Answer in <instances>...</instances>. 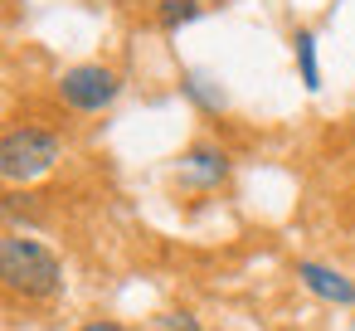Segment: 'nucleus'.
<instances>
[{
	"label": "nucleus",
	"instance_id": "423d86ee",
	"mask_svg": "<svg viewBox=\"0 0 355 331\" xmlns=\"http://www.w3.org/2000/svg\"><path fill=\"white\" fill-rule=\"evenodd\" d=\"M180 88H185V98H190L200 112H224V108H229V93H224L209 74H200V69H185Z\"/></svg>",
	"mask_w": 355,
	"mask_h": 331
},
{
	"label": "nucleus",
	"instance_id": "0eeeda50",
	"mask_svg": "<svg viewBox=\"0 0 355 331\" xmlns=\"http://www.w3.org/2000/svg\"><path fill=\"white\" fill-rule=\"evenodd\" d=\"M292 54H297V74H302V88H306V93H316V88H321L316 35H311V30H297V35H292Z\"/></svg>",
	"mask_w": 355,
	"mask_h": 331
},
{
	"label": "nucleus",
	"instance_id": "7ed1b4c3",
	"mask_svg": "<svg viewBox=\"0 0 355 331\" xmlns=\"http://www.w3.org/2000/svg\"><path fill=\"white\" fill-rule=\"evenodd\" d=\"M59 98L73 112H103L122 98V74L107 64H73L59 74Z\"/></svg>",
	"mask_w": 355,
	"mask_h": 331
},
{
	"label": "nucleus",
	"instance_id": "9b49d317",
	"mask_svg": "<svg viewBox=\"0 0 355 331\" xmlns=\"http://www.w3.org/2000/svg\"><path fill=\"white\" fill-rule=\"evenodd\" d=\"M78 331H127L122 321H112V316H98V321H83Z\"/></svg>",
	"mask_w": 355,
	"mask_h": 331
},
{
	"label": "nucleus",
	"instance_id": "f257e3e1",
	"mask_svg": "<svg viewBox=\"0 0 355 331\" xmlns=\"http://www.w3.org/2000/svg\"><path fill=\"white\" fill-rule=\"evenodd\" d=\"M0 287L25 302H44L64 287V263L40 239L10 229V234H0Z\"/></svg>",
	"mask_w": 355,
	"mask_h": 331
},
{
	"label": "nucleus",
	"instance_id": "39448f33",
	"mask_svg": "<svg viewBox=\"0 0 355 331\" xmlns=\"http://www.w3.org/2000/svg\"><path fill=\"white\" fill-rule=\"evenodd\" d=\"M297 278H302V287H306L311 297H321V302H331V307H355V278H345L340 268L316 263V258H302V263H297Z\"/></svg>",
	"mask_w": 355,
	"mask_h": 331
},
{
	"label": "nucleus",
	"instance_id": "1a4fd4ad",
	"mask_svg": "<svg viewBox=\"0 0 355 331\" xmlns=\"http://www.w3.org/2000/svg\"><path fill=\"white\" fill-rule=\"evenodd\" d=\"M0 214H10V219H20V224H40V219H44V210H40L35 195H0Z\"/></svg>",
	"mask_w": 355,
	"mask_h": 331
},
{
	"label": "nucleus",
	"instance_id": "20e7f679",
	"mask_svg": "<svg viewBox=\"0 0 355 331\" xmlns=\"http://www.w3.org/2000/svg\"><path fill=\"white\" fill-rule=\"evenodd\" d=\"M229 171H234V161H229V151L224 146H214V142H195L185 156H180V185H190V190H214V185H224L229 180Z\"/></svg>",
	"mask_w": 355,
	"mask_h": 331
},
{
	"label": "nucleus",
	"instance_id": "6e6552de",
	"mask_svg": "<svg viewBox=\"0 0 355 331\" xmlns=\"http://www.w3.org/2000/svg\"><path fill=\"white\" fill-rule=\"evenodd\" d=\"M200 15H205V10L195 6V0H156V25H161V30H171V35H175V30H185V25H190V20H200Z\"/></svg>",
	"mask_w": 355,
	"mask_h": 331
},
{
	"label": "nucleus",
	"instance_id": "f8f14e48",
	"mask_svg": "<svg viewBox=\"0 0 355 331\" xmlns=\"http://www.w3.org/2000/svg\"><path fill=\"white\" fill-rule=\"evenodd\" d=\"M200 10H219V6H229V0H195Z\"/></svg>",
	"mask_w": 355,
	"mask_h": 331
},
{
	"label": "nucleus",
	"instance_id": "9d476101",
	"mask_svg": "<svg viewBox=\"0 0 355 331\" xmlns=\"http://www.w3.org/2000/svg\"><path fill=\"white\" fill-rule=\"evenodd\" d=\"M151 331H205V326H200L195 312H161V316L151 321Z\"/></svg>",
	"mask_w": 355,
	"mask_h": 331
},
{
	"label": "nucleus",
	"instance_id": "f03ea898",
	"mask_svg": "<svg viewBox=\"0 0 355 331\" xmlns=\"http://www.w3.org/2000/svg\"><path fill=\"white\" fill-rule=\"evenodd\" d=\"M64 156V142L59 132L49 127H10L6 137H0V180H10V185H35L40 176H49Z\"/></svg>",
	"mask_w": 355,
	"mask_h": 331
}]
</instances>
